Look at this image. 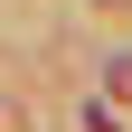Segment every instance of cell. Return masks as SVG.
Returning a JSON list of instances; mask_svg holds the SVG:
<instances>
[{"mask_svg": "<svg viewBox=\"0 0 132 132\" xmlns=\"http://www.w3.org/2000/svg\"><path fill=\"white\" fill-rule=\"evenodd\" d=\"M104 10H123V0H104Z\"/></svg>", "mask_w": 132, "mask_h": 132, "instance_id": "7a4b0ae2", "label": "cell"}, {"mask_svg": "<svg viewBox=\"0 0 132 132\" xmlns=\"http://www.w3.org/2000/svg\"><path fill=\"white\" fill-rule=\"evenodd\" d=\"M104 94H123V104H132V57H113V66H104Z\"/></svg>", "mask_w": 132, "mask_h": 132, "instance_id": "6da1fadb", "label": "cell"}]
</instances>
